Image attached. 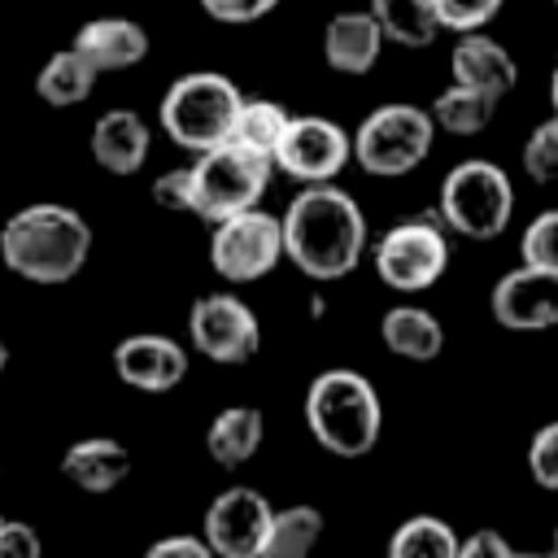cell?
<instances>
[{"label":"cell","mask_w":558,"mask_h":558,"mask_svg":"<svg viewBox=\"0 0 558 558\" xmlns=\"http://www.w3.org/2000/svg\"><path fill=\"white\" fill-rule=\"evenodd\" d=\"M283 257L318 283L344 279L357 270L366 253V214L357 201L331 183H301V192L279 214Z\"/></svg>","instance_id":"obj_1"},{"label":"cell","mask_w":558,"mask_h":558,"mask_svg":"<svg viewBox=\"0 0 558 558\" xmlns=\"http://www.w3.org/2000/svg\"><path fill=\"white\" fill-rule=\"evenodd\" d=\"M92 253V227L78 209L57 201H35L4 218L0 262L26 283H70Z\"/></svg>","instance_id":"obj_2"},{"label":"cell","mask_w":558,"mask_h":558,"mask_svg":"<svg viewBox=\"0 0 558 558\" xmlns=\"http://www.w3.org/2000/svg\"><path fill=\"white\" fill-rule=\"evenodd\" d=\"M305 427L331 458H366L384 432L375 384L353 366L318 371L305 388Z\"/></svg>","instance_id":"obj_3"},{"label":"cell","mask_w":558,"mask_h":558,"mask_svg":"<svg viewBox=\"0 0 558 558\" xmlns=\"http://www.w3.org/2000/svg\"><path fill=\"white\" fill-rule=\"evenodd\" d=\"M240 100H244V92L227 74L192 70V74H183L166 87L157 118H161V131L179 148L205 153V148L231 140V122H235Z\"/></svg>","instance_id":"obj_4"},{"label":"cell","mask_w":558,"mask_h":558,"mask_svg":"<svg viewBox=\"0 0 558 558\" xmlns=\"http://www.w3.org/2000/svg\"><path fill=\"white\" fill-rule=\"evenodd\" d=\"M436 214H440L445 231H453V235L497 240L514 214V183L497 161L466 157L445 174Z\"/></svg>","instance_id":"obj_5"},{"label":"cell","mask_w":558,"mask_h":558,"mask_svg":"<svg viewBox=\"0 0 558 558\" xmlns=\"http://www.w3.org/2000/svg\"><path fill=\"white\" fill-rule=\"evenodd\" d=\"M275 161L248 144L222 140L192 161V214L205 222H218L227 214H240L248 205H262L270 187Z\"/></svg>","instance_id":"obj_6"},{"label":"cell","mask_w":558,"mask_h":558,"mask_svg":"<svg viewBox=\"0 0 558 558\" xmlns=\"http://www.w3.org/2000/svg\"><path fill=\"white\" fill-rule=\"evenodd\" d=\"M349 140H353V161L366 174L397 179V174H410L414 166L427 161L432 140H436V122L423 105H401L397 100V105L371 109Z\"/></svg>","instance_id":"obj_7"},{"label":"cell","mask_w":558,"mask_h":558,"mask_svg":"<svg viewBox=\"0 0 558 558\" xmlns=\"http://www.w3.org/2000/svg\"><path fill=\"white\" fill-rule=\"evenodd\" d=\"M375 275L392 292H427L449 266V231L436 209H423L405 222H392L371 248Z\"/></svg>","instance_id":"obj_8"},{"label":"cell","mask_w":558,"mask_h":558,"mask_svg":"<svg viewBox=\"0 0 558 558\" xmlns=\"http://www.w3.org/2000/svg\"><path fill=\"white\" fill-rule=\"evenodd\" d=\"M209 266L227 283H253L283 262V227L275 214L248 205L209 222Z\"/></svg>","instance_id":"obj_9"},{"label":"cell","mask_w":558,"mask_h":558,"mask_svg":"<svg viewBox=\"0 0 558 558\" xmlns=\"http://www.w3.org/2000/svg\"><path fill=\"white\" fill-rule=\"evenodd\" d=\"M187 336L192 349L218 366H244L262 349V323L257 314L231 296V292H205L187 310Z\"/></svg>","instance_id":"obj_10"},{"label":"cell","mask_w":558,"mask_h":558,"mask_svg":"<svg viewBox=\"0 0 558 558\" xmlns=\"http://www.w3.org/2000/svg\"><path fill=\"white\" fill-rule=\"evenodd\" d=\"M270 161L296 183H331L353 161V140L340 122L323 113H296L288 118Z\"/></svg>","instance_id":"obj_11"},{"label":"cell","mask_w":558,"mask_h":558,"mask_svg":"<svg viewBox=\"0 0 558 558\" xmlns=\"http://www.w3.org/2000/svg\"><path fill=\"white\" fill-rule=\"evenodd\" d=\"M270 510L275 506L257 488H248V484L222 488L205 506V545H209V554H222V558H262Z\"/></svg>","instance_id":"obj_12"},{"label":"cell","mask_w":558,"mask_h":558,"mask_svg":"<svg viewBox=\"0 0 558 558\" xmlns=\"http://www.w3.org/2000/svg\"><path fill=\"white\" fill-rule=\"evenodd\" d=\"M488 314L506 331H545L558 327V270L519 262L488 292Z\"/></svg>","instance_id":"obj_13"},{"label":"cell","mask_w":558,"mask_h":558,"mask_svg":"<svg viewBox=\"0 0 558 558\" xmlns=\"http://www.w3.org/2000/svg\"><path fill=\"white\" fill-rule=\"evenodd\" d=\"M113 371L135 392H170L187 375V349L161 331H131L113 344Z\"/></svg>","instance_id":"obj_14"},{"label":"cell","mask_w":558,"mask_h":558,"mask_svg":"<svg viewBox=\"0 0 558 558\" xmlns=\"http://www.w3.org/2000/svg\"><path fill=\"white\" fill-rule=\"evenodd\" d=\"M449 74H453V83H466V87H475V92H484L493 100H501L519 83V65L506 52V44H497V39H488L480 31H462L458 35V44L449 52Z\"/></svg>","instance_id":"obj_15"},{"label":"cell","mask_w":558,"mask_h":558,"mask_svg":"<svg viewBox=\"0 0 558 558\" xmlns=\"http://www.w3.org/2000/svg\"><path fill=\"white\" fill-rule=\"evenodd\" d=\"M384 52V31L371 17V9H344L331 13L323 26V61L336 74H366Z\"/></svg>","instance_id":"obj_16"},{"label":"cell","mask_w":558,"mask_h":558,"mask_svg":"<svg viewBox=\"0 0 558 558\" xmlns=\"http://www.w3.org/2000/svg\"><path fill=\"white\" fill-rule=\"evenodd\" d=\"M153 131L135 109H105L92 122V157L109 174H135L148 161Z\"/></svg>","instance_id":"obj_17"},{"label":"cell","mask_w":558,"mask_h":558,"mask_svg":"<svg viewBox=\"0 0 558 558\" xmlns=\"http://www.w3.org/2000/svg\"><path fill=\"white\" fill-rule=\"evenodd\" d=\"M61 475L74 488H83L92 497H105L131 475V449L122 440H113V436H83V440L65 445Z\"/></svg>","instance_id":"obj_18"},{"label":"cell","mask_w":558,"mask_h":558,"mask_svg":"<svg viewBox=\"0 0 558 558\" xmlns=\"http://www.w3.org/2000/svg\"><path fill=\"white\" fill-rule=\"evenodd\" d=\"M74 48L100 74H113V70H131L148 57V31L131 17H92V22L78 26Z\"/></svg>","instance_id":"obj_19"},{"label":"cell","mask_w":558,"mask_h":558,"mask_svg":"<svg viewBox=\"0 0 558 558\" xmlns=\"http://www.w3.org/2000/svg\"><path fill=\"white\" fill-rule=\"evenodd\" d=\"M379 340L388 353H397L405 362H436L445 349V327L423 305H392L379 318Z\"/></svg>","instance_id":"obj_20"},{"label":"cell","mask_w":558,"mask_h":558,"mask_svg":"<svg viewBox=\"0 0 558 558\" xmlns=\"http://www.w3.org/2000/svg\"><path fill=\"white\" fill-rule=\"evenodd\" d=\"M262 436H266V423L257 405H227L205 427V453L218 466H244L262 449Z\"/></svg>","instance_id":"obj_21"},{"label":"cell","mask_w":558,"mask_h":558,"mask_svg":"<svg viewBox=\"0 0 558 558\" xmlns=\"http://www.w3.org/2000/svg\"><path fill=\"white\" fill-rule=\"evenodd\" d=\"M96 78H100V70L70 44V48L52 52V57L39 65V74H35V96H39L44 105H52V109H70V105H83V100L96 92Z\"/></svg>","instance_id":"obj_22"},{"label":"cell","mask_w":558,"mask_h":558,"mask_svg":"<svg viewBox=\"0 0 558 558\" xmlns=\"http://www.w3.org/2000/svg\"><path fill=\"white\" fill-rule=\"evenodd\" d=\"M323 536V510L310 501L270 510V527L262 541V558H305Z\"/></svg>","instance_id":"obj_23"},{"label":"cell","mask_w":558,"mask_h":558,"mask_svg":"<svg viewBox=\"0 0 558 558\" xmlns=\"http://www.w3.org/2000/svg\"><path fill=\"white\" fill-rule=\"evenodd\" d=\"M366 9L379 22L384 39H392L401 48H427L440 35V17H436L432 0H371Z\"/></svg>","instance_id":"obj_24"},{"label":"cell","mask_w":558,"mask_h":558,"mask_svg":"<svg viewBox=\"0 0 558 558\" xmlns=\"http://www.w3.org/2000/svg\"><path fill=\"white\" fill-rule=\"evenodd\" d=\"M493 109L497 100L466 87V83H449L436 100H432V122L445 131V135H480L488 122H493Z\"/></svg>","instance_id":"obj_25"},{"label":"cell","mask_w":558,"mask_h":558,"mask_svg":"<svg viewBox=\"0 0 558 558\" xmlns=\"http://www.w3.org/2000/svg\"><path fill=\"white\" fill-rule=\"evenodd\" d=\"M388 558H458V532L440 514H410L388 536Z\"/></svg>","instance_id":"obj_26"},{"label":"cell","mask_w":558,"mask_h":558,"mask_svg":"<svg viewBox=\"0 0 558 558\" xmlns=\"http://www.w3.org/2000/svg\"><path fill=\"white\" fill-rule=\"evenodd\" d=\"M288 109L279 105V100H262V96H244L240 100V109H235V122H231V140L235 144H248V148H257V153H275V144H279V135H283V126H288Z\"/></svg>","instance_id":"obj_27"},{"label":"cell","mask_w":558,"mask_h":558,"mask_svg":"<svg viewBox=\"0 0 558 558\" xmlns=\"http://www.w3.org/2000/svg\"><path fill=\"white\" fill-rule=\"evenodd\" d=\"M523 174L536 183H554L558 179V113L536 122L532 135L523 140Z\"/></svg>","instance_id":"obj_28"},{"label":"cell","mask_w":558,"mask_h":558,"mask_svg":"<svg viewBox=\"0 0 558 558\" xmlns=\"http://www.w3.org/2000/svg\"><path fill=\"white\" fill-rule=\"evenodd\" d=\"M519 257H523L527 266L558 270V209H545V214H536V218L523 227Z\"/></svg>","instance_id":"obj_29"},{"label":"cell","mask_w":558,"mask_h":558,"mask_svg":"<svg viewBox=\"0 0 558 558\" xmlns=\"http://www.w3.org/2000/svg\"><path fill=\"white\" fill-rule=\"evenodd\" d=\"M436 17H440V31H484L497 13H501V0H432Z\"/></svg>","instance_id":"obj_30"},{"label":"cell","mask_w":558,"mask_h":558,"mask_svg":"<svg viewBox=\"0 0 558 558\" xmlns=\"http://www.w3.org/2000/svg\"><path fill=\"white\" fill-rule=\"evenodd\" d=\"M527 471L541 488H558V423H545L527 440Z\"/></svg>","instance_id":"obj_31"},{"label":"cell","mask_w":558,"mask_h":558,"mask_svg":"<svg viewBox=\"0 0 558 558\" xmlns=\"http://www.w3.org/2000/svg\"><path fill=\"white\" fill-rule=\"evenodd\" d=\"M153 201L170 214H192V166H174V170L157 174Z\"/></svg>","instance_id":"obj_32"},{"label":"cell","mask_w":558,"mask_h":558,"mask_svg":"<svg viewBox=\"0 0 558 558\" xmlns=\"http://www.w3.org/2000/svg\"><path fill=\"white\" fill-rule=\"evenodd\" d=\"M279 0H201V9L214 17V22H227V26H248L257 17H266Z\"/></svg>","instance_id":"obj_33"},{"label":"cell","mask_w":558,"mask_h":558,"mask_svg":"<svg viewBox=\"0 0 558 558\" xmlns=\"http://www.w3.org/2000/svg\"><path fill=\"white\" fill-rule=\"evenodd\" d=\"M44 541L26 519H0V558H39Z\"/></svg>","instance_id":"obj_34"},{"label":"cell","mask_w":558,"mask_h":558,"mask_svg":"<svg viewBox=\"0 0 558 558\" xmlns=\"http://www.w3.org/2000/svg\"><path fill=\"white\" fill-rule=\"evenodd\" d=\"M510 554H514V545L493 527H480L466 541H458V558H510Z\"/></svg>","instance_id":"obj_35"},{"label":"cell","mask_w":558,"mask_h":558,"mask_svg":"<svg viewBox=\"0 0 558 558\" xmlns=\"http://www.w3.org/2000/svg\"><path fill=\"white\" fill-rule=\"evenodd\" d=\"M148 558H209L205 536H161L148 545Z\"/></svg>","instance_id":"obj_36"},{"label":"cell","mask_w":558,"mask_h":558,"mask_svg":"<svg viewBox=\"0 0 558 558\" xmlns=\"http://www.w3.org/2000/svg\"><path fill=\"white\" fill-rule=\"evenodd\" d=\"M549 105H554V113H558V65H554V78H549Z\"/></svg>","instance_id":"obj_37"},{"label":"cell","mask_w":558,"mask_h":558,"mask_svg":"<svg viewBox=\"0 0 558 558\" xmlns=\"http://www.w3.org/2000/svg\"><path fill=\"white\" fill-rule=\"evenodd\" d=\"M4 362H9V349H4V336H0V371H4Z\"/></svg>","instance_id":"obj_38"},{"label":"cell","mask_w":558,"mask_h":558,"mask_svg":"<svg viewBox=\"0 0 558 558\" xmlns=\"http://www.w3.org/2000/svg\"><path fill=\"white\" fill-rule=\"evenodd\" d=\"M554 549H558V532H554Z\"/></svg>","instance_id":"obj_39"},{"label":"cell","mask_w":558,"mask_h":558,"mask_svg":"<svg viewBox=\"0 0 558 558\" xmlns=\"http://www.w3.org/2000/svg\"><path fill=\"white\" fill-rule=\"evenodd\" d=\"M554 9H558V0H554Z\"/></svg>","instance_id":"obj_40"}]
</instances>
